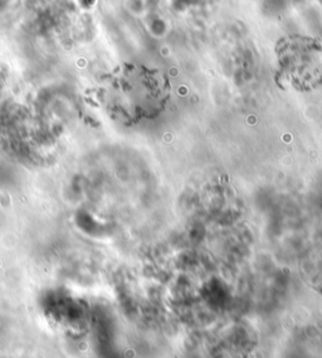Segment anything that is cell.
<instances>
[{
	"instance_id": "obj_1",
	"label": "cell",
	"mask_w": 322,
	"mask_h": 358,
	"mask_svg": "<svg viewBox=\"0 0 322 358\" xmlns=\"http://www.w3.org/2000/svg\"><path fill=\"white\" fill-rule=\"evenodd\" d=\"M279 74L298 90L316 87L322 78L321 48L316 41L291 37L279 50Z\"/></svg>"
}]
</instances>
